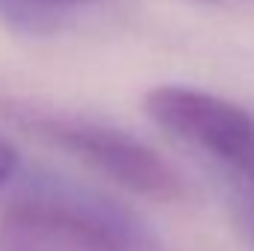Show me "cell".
<instances>
[{"label": "cell", "instance_id": "cell-1", "mask_svg": "<svg viewBox=\"0 0 254 251\" xmlns=\"http://www.w3.org/2000/svg\"><path fill=\"white\" fill-rule=\"evenodd\" d=\"M3 116L21 133L74 157L136 198L172 204L187 195L181 172L122 127L33 101H6Z\"/></svg>", "mask_w": 254, "mask_h": 251}, {"label": "cell", "instance_id": "cell-3", "mask_svg": "<svg viewBox=\"0 0 254 251\" xmlns=\"http://www.w3.org/2000/svg\"><path fill=\"white\" fill-rule=\"evenodd\" d=\"M145 116L190 151L207 157L234 192L254 195V113L192 86H154Z\"/></svg>", "mask_w": 254, "mask_h": 251}, {"label": "cell", "instance_id": "cell-2", "mask_svg": "<svg viewBox=\"0 0 254 251\" xmlns=\"http://www.w3.org/2000/svg\"><path fill=\"white\" fill-rule=\"evenodd\" d=\"M0 251H160L127 210L89 195L48 192L9 204Z\"/></svg>", "mask_w": 254, "mask_h": 251}, {"label": "cell", "instance_id": "cell-6", "mask_svg": "<svg viewBox=\"0 0 254 251\" xmlns=\"http://www.w3.org/2000/svg\"><path fill=\"white\" fill-rule=\"evenodd\" d=\"M18 166H21V160H18V151L0 136V187L3 184H9L12 178H15V172H18Z\"/></svg>", "mask_w": 254, "mask_h": 251}, {"label": "cell", "instance_id": "cell-7", "mask_svg": "<svg viewBox=\"0 0 254 251\" xmlns=\"http://www.w3.org/2000/svg\"><path fill=\"white\" fill-rule=\"evenodd\" d=\"M198 3H207V6H234V3H246V0H198Z\"/></svg>", "mask_w": 254, "mask_h": 251}, {"label": "cell", "instance_id": "cell-5", "mask_svg": "<svg viewBox=\"0 0 254 251\" xmlns=\"http://www.w3.org/2000/svg\"><path fill=\"white\" fill-rule=\"evenodd\" d=\"M234 204H237V216L243 222V231L249 237L254 249V195H246V192H234Z\"/></svg>", "mask_w": 254, "mask_h": 251}, {"label": "cell", "instance_id": "cell-4", "mask_svg": "<svg viewBox=\"0 0 254 251\" xmlns=\"http://www.w3.org/2000/svg\"><path fill=\"white\" fill-rule=\"evenodd\" d=\"M98 0H0V12L21 30L48 33L60 27L68 12L80 6H92Z\"/></svg>", "mask_w": 254, "mask_h": 251}]
</instances>
